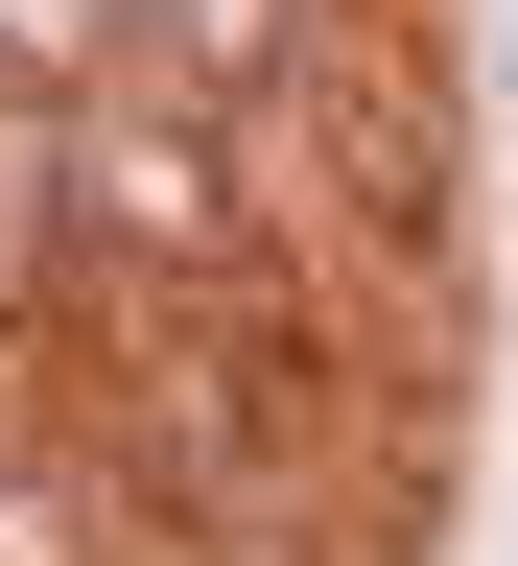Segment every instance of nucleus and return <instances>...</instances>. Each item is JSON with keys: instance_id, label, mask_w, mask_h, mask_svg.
Here are the masks:
<instances>
[{"instance_id": "f257e3e1", "label": "nucleus", "mask_w": 518, "mask_h": 566, "mask_svg": "<svg viewBox=\"0 0 518 566\" xmlns=\"http://www.w3.org/2000/svg\"><path fill=\"white\" fill-rule=\"evenodd\" d=\"M71 260H118V283H236V260H283V212H260V166H236V118L189 95V71H71Z\"/></svg>"}, {"instance_id": "f03ea898", "label": "nucleus", "mask_w": 518, "mask_h": 566, "mask_svg": "<svg viewBox=\"0 0 518 566\" xmlns=\"http://www.w3.org/2000/svg\"><path fill=\"white\" fill-rule=\"evenodd\" d=\"M307 24L330 0H141V71H189L212 118H260V95H307Z\"/></svg>"}, {"instance_id": "7ed1b4c3", "label": "nucleus", "mask_w": 518, "mask_h": 566, "mask_svg": "<svg viewBox=\"0 0 518 566\" xmlns=\"http://www.w3.org/2000/svg\"><path fill=\"white\" fill-rule=\"evenodd\" d=\"M118 48H141V0H0V95H71Z\"/></svg>"}]
</instances>
